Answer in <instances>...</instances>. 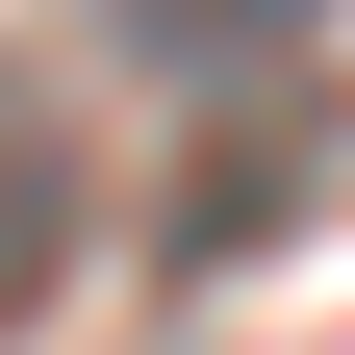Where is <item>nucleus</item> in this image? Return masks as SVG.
<instances>
[{
    "label": "nucleus",
    "mask_w": 355,
    "mask_h": 355,
    "mask_svg": "<svg viewBox=\"0 0 355 355\" xmlns=\"http://www.w3.org/2000/svg\"><path fill=\"white\" fill-rule=\"evenodd\" d=\"M51 254H76V153H51L26 102H0V330L51 304Z\"/></svg>",
    "instance_id": "nucleus-1"
}]
</instances>
